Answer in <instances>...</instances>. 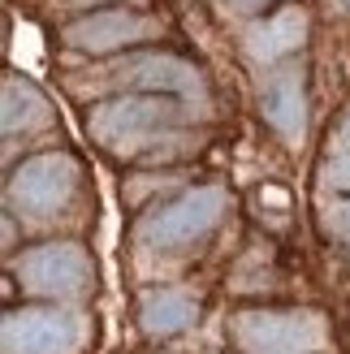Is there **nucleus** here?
<instances>
[{
    "instance_id": "obj_1",
    "label": "nucleus",
    "mask_w": 350,
    "mask_h": 354,
    "mask_svg": "<svg viewBox=\"0 0 350 354\" xmlns=\"http://www.w3.org/2000/svg\"><path fill=\"white\" fill-rule=\"evenodd\" d=\"M182 121V109L156 95H126L91 109V134L121 156H138Z\"/></svg>"
},
{
    "instance_id": "obj_2",
    "label": "nucleus",
    "mask_w": 350,
    "mask_h": 354,
    "mask_svg": "<svg viewBox=\"0 0 350 354\" xmlns=\"http://www.w3.org/2000/svg\"><path fill=\"white\" fill-rule=\"evenodd\" d=\"M74 190H78L74 156L48 151V156L26 160L9 177V207L22 212V216H30V221H48V216H57V212L69 207Z\"/></svg>"
},
{
    "instance_id": "obj_3",
    "label": "nucleus",
    "mask_w": 350,
    "mask_h": 354,
    "mask_svg": "<svg viewBox=\"0 0 350 354\" xmlns=\"http://www.w3.org/2000/svg\"><path fill=\"white\" fill-rule=\"evenodd\" d=\"M230 328L251 354H316L324 346V320L316 311H238Z\"/></svg>"
},
{
    "instance_id": "obj_4",
    "label": "nucleus",
    "mask_w": 350,
    "mask_h": 354,
    "mask_svg": "<svg viewBox=\"0 0 350 354\" xmlns=\"http://www.w3.org/2000/svg\"><path fill=\"white\" fill-rule=\"evenodd\" d=\"M225 203L230 199H225L221 186H199V190L182 194V199L156 207L151 216L138 225V242H143L147 251H178V246L203 238L208 229L225 216Z\"/></svg>"
},
{
    "instance_id": "obj_5",
    "label": "nucleus",
    "mask_w": 350,
    "mask_h": 354,
    "mask_svg": "<svg viewBox=\"0 0 350 354\" xmlns=\"http://www.w3.org/2000/svg\"><path fill=\"white\" fill-rule=\"evenodd\" d=\"M13 272H17L26 294L74 298V294L86 290V281H91V259H86V251L74 242H48V246L26 251L13 263Z\"/></svg>"
},
{
    "instance_id": "obj_6",
    "label": "nucleus",
    "mask_w": 350,
    "mask_h": 354,
    "mask_svg": "<svg viewBox=\"0 0 350 354\" xmlns=\"http://www.w3.org/2000/svg\"><path fill=\"white\" fill-rule=\"evenodd\" d=\"M82 342V320L74 311H9L5 315V354H74Z\"/></svg>"
},
{
    "instance_id": "obj_7",
    "label": "nucleus",
    "mask_w": 350,
    "mask_h": 354,
    "mask_svg": "<svg viewBox=\"0 0 350 354\" xmlns=\"http://www.w3.org/2000/svg\"><path fill=\"white\" fill-rule=\"evenodd\" d=\"M95 86H143V91H165V95H182V100L208 95L199 69L186 65L182 57H165V52H151V57H134L126 65H117Z\"/></svg>"
},
{
    "instance_id": "obj_8",
    "label": "nucleus",
    "mask_w": 350,
    "mask_h": 354,
    "mask_svg": "<svg viewBox=\"0 0 350 354\" xmlns=\"http://www.w3.org/2000/svg\"><path fill=\"white\" fill-rule=\"evenodd\" d=\"M160 30L143 13H126V9H109V13H91L82 22L65 26V44L78 52H113V48H130L138 39H151Z\"/></svg>"
},
{
    "instance_id": "obj_9",
    "label": "nucleus",
    "mask_w": 350,
    "mask_h": 354,
    "mask_svg": "<svg viewBox=\"0 0 350 354\" xmlns=\"http://www.w3.org/2000/svg\"><path fill=\"white\" fill-rule=\"evenodd\" d=\"M259 109H264L268 126L286 138V143H303L307 130V100H303V69H282L264 82V95H259Z\"/></svg>"
},
{
    "instance_id": "obj_10",
    "label": "nucleus",
    "mask_w": 350,
    "mask_h": 354,
    "mask_svg": "<svg viewBox=\"0 0 350 354\" xmlns=\"http://www.w3.org/2000/svg\"><path fill=\"white\" fill-rule=\"evenodd\" d=\"M303 39H307V13L303 9H282V13L264 17V22H255L247 30V52H251V61L273 65V61L290 57V52H299Z\"/></svg>"
},
{
    "instance_id": "obj_11",
    "label": "nucleus",
    "mask_w": 350,
    "mask_h": 354,
    "mask_svg": "<svg viewBox=\"0 0 350 354\" xmlns=\"http://www.w3.org/2000/svg\"><path fill=\"white\" fill-rule=\"evenodd\" d=\"M195 294L190 290H178V286H165V290H147L143 303H138V324L156 337L165 333H182L195 324Z\"/></svg>"
},
{
    "instance_id": "obj_12",
    "label": "nucleus",
    "mask_w": 350,
    "mask_h": 354,
    "mask_svg": "<svg viewBox=\"0 0 350 354\" xmlns=\"http://www.w3.org/2000/svg\"><path fill=\"white\" fill-rule=\"evenodd\" d=\"M52 121V109L48 100L35 91L26 78H5V134L17 138V134H35Z\"/></svg>"
},
{
    "instance_id": "obj_13",
    "label": "nucleus",
    "mask_w": 350,
    "mask_h": 354,
    "mask_svg": "<svg viewBox=\"0 0 350 354\" xmlns=\"http://www.w3.org/2000/svg\"><path fill=\"white\" fill-rule=\"evenodd\" d=\"M324 182H329V186H338V190H350V151H338L333 160H329Z\"/></svg>"
},
{
    "instance_id": "obj_14",
    "label": "nucleus",
    "mask_w": 350,
    "mask_h": 354,
    "mask_svg": "<svg viewBox=\"0 0 350 354\" xmlns=\"http://www.w3.org/2000/svg\"><path fill=\"white\" fill-rule=\"evenodd\" d=\"M329 225H333L338 234H342V238L350 242V199H346V203H338L333 212H329Z\"/></svg>"
},
{
    "instance_id": "obj_15",
    "label": "nucleus",
    "mask_w": 350,
    "mask_h": 354,
    "mask_svg": "<svg viewBox=\"0 0 350 354\" xmlns=\"http://www.w3.org/2000/svg\"><path fill=\"white\" fill-rule=\"evenodd\" d=\"M338 151H350V117L342 121V130H338Z\"/></svg>"
},
{
    "instance_id": "obj_16",
    "label": "nucleus",
    "mask_w": 350,
    "mask_h": 354,
    "mask_svg": "<svg viewBox=\"0 0 350 354\" xmlns=\"http://www.w3.org/2000/svg\"><path fill=\"white\" fill-rule=\"evenodd\" d=\"M230 5H234V9H242V13H247V9H259V5H264V0H230Z\"/></svg>"
},
{
    "instance_id": "obj_17",
    "label": "nucleus",
    "mask_w": 350,
    "mask_h": 354,
    "mask_svg": "<svg viewBox=\"0 0 350 354\" xmlns=\"http://www.w3.org/2000/svg\"><path fill=\"white\" fill-rule=\"evenodd\" d=\"M65 5H91V0H65Z\"/></svg>"
}]
</instances>
